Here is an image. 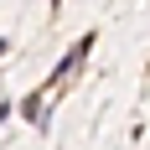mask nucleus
Segmentation results:
<instances>
[{
    "mask_svg": "<svg viewBox=\"0 0 150 150\" xmlns=\"http://www.w3.org/2000/svg\"><path fill=\"white\" fill-rule=\"evenodd\" d=\"M88 47H93V36H83V42H78V47H73V52H67V57H62V67H57V73H52V83H62V78L73 73L78 62H83V52H88ZM52 83H47V88H52Z\"/></svg>",
    "mask_w": 150,
    "mask_h": 150,
    "instance_id": "f257e3e1",
    "label": "nucleus"
},
{
    "mask_svg": "<svg viewBox=\"0 0 150 150\" xmlns=\"http://www.w3.org/2000/svg\"><path fill=\"white\" fill-rule=\"evenodd\" d=\"M5 47H11V42H0V57H5Z\"/></svg>",
    "mask_w": 150,
    "mask_h": 150,
    "instance_id": "f03ea898",
    "label": "nucleus"
},
{
    "mask_svg": "<svg viewBox=\"0 0 150 150\" xmlns=\"http://www.w3.org/2000/svg\"><path fill=\"white\" fill-rule=\"evenodd\" d=\"M52 5H57V0H52Z\"/></svg>",
    "mask_w": 150,
    "mask_h": 150,
    "instance_id": "7ed1b4c3",
    "label": "nucleus"
}]
</instances>
